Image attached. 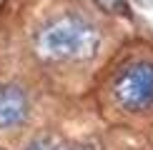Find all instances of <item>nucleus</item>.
I'll list each match as a JSON object with an SVG mask.
<instances>
[{
  "instance_id": "obj_1",
  "label": "nucleus",
  "mask_w": 153,
  "mask_h": 150,
  "mask_svg": "<svg viewBox=\"0 0 153 150\" xmlns=\"http://www.w3.org/2000/svg\"><path fill=\"white\" fill-rule=\"evenodd\" d=\"M35 48L48 60H88L98 50V33L80 18H58L38 33Z\"/></svg>"
},
{
  "instance_id": "obj_2",
  "label": "nucleus",
  "mask_w": 153,
  "mask_h": 150,
  "mask_svg": "<svg viewBox=\"0 0 153 150\" xmlns=\"http://www.w3.org/2000/svg\"><path fill=\"white\" fill-rule=\"evenodd\" d=\"M113 95L118 105L126 110H146L153 105V65L151 62H136L128 65L118 75L113 85Z\"/></svg>"
},
{
  "instance_id": "obj_3",
  "label": "nucleus",
  "mask_w": 153,
  "mask_h": 150,
  "mask_svg": "<svg viewBox=\"0 0 153 150\" xmlns=\"http://www.w3.org/2000/svg\"><path fill=\"white\" fill-rule=\"evenodd\" d=\"M28 112V103H25V95L18 88H0V128H10V125H18Z\"/></svg>"
},
{
  "instance_id": "obj_4",
  "label": "nucleus",
  "mask_w": 153,
  "mask_h": 150,
  "mask_svg": "<svg viewBox=\"0 0 153 150\" xmlns=\"http://www.w3.org/2000/svg\"><path fill=\"white\" fill-rule=\"evenodd\" d=\"M28 150H71V148H63L58 140H53V138H43V140L30 143Z\"/></svg>"
},
{
  "instance_id": "obj_5",
  "label": "nucleus",
  "mask_w": 153,
  "mask_h": 150,
  "mask_svg": "<svg viewBox=\"0 0 153 150\" xmlns=\"http://www.w3.org/2000/svg\"><path fill=\"white\" fill-rule=\"evenodd\" d=\"M95 3L103 5L108 12H120V10H126V3H123V0H95Z\"/></svg>"
},
{
  "instance_id": "obj_6",
  "label": "nucleus",
  "mask_w": 153,
  "mask_h": 150,
  "mask_svg": "<svg viewBox=\"0 0 153 150\" xmlns=\"http://www.w3.org/2000/svg\"><path fill=\"white\" fill-rule=\"evenodd\" d=\"M136 3H141V5H153V0H136Z\"/></svg>"
}]
</instances>
